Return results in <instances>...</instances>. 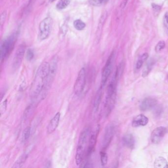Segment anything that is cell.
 <instances>
[{"mask_svg":"<svg viewBox=\"0 0 168 168\" xmlns=\"http://www.w3.org/2000/svg\"><path fill=\"white\" fill-rule=\"evenodd\" d=\"M148 54L147 53H145L141 55L137 59V62L136 63V69L137 70L140 69L143 65V63H145L148 59Z\"/></svg>","mask_w":168,"mask_h":168,"instance_id":"ffe728a7","label":"cell"},{"mask_svg":"<svg viewBox=\"0 0 168 168\" xmlns=\"http://www.w3.org/2000/svg\"><path fill=\"white\" fill-rule=\"evenodd\" d=\"M25 46L23 44L19 46L16 50L12 61V68L14 70H17L20 67L25 54Z\"/></svg>","mask_w":168,"mask_h":168,"instance_id":"8fae6325","label":"cell"},{"mask_svg":"<svg viewBox=\"0 0 168 168\" xmlns=\"http://www.w3.org/2000/svg\"><path fill=\"white\" fill-rule=\"evenodd\" d=\"M6 17H7V13L6 12H3V13H1V25H4L5 20L6 19Z\"/></svg>","mask_w":168,"mask_h":168,"instance_id":"4dcf8cb0","label":"cell"},{"mask_svg":"<svg viewBox=\"0 0 168 168\" xmlns=\"http://www.w3.org/2000/svg\"><path fill=\"white\" fill-rule=\"evenodd\" d=\"M86 82V72L84 68L79 71L73 86V91L76 95L79 96L84 89Z\"/></svg>","mask_w":168,"mask_h":168,"instance_id":"8992f818","label":"cell"},{"mask_svg":"<svg viewBox=\"0 0 168 168\" xmlns=\"http://www.w3.org/2000/svg\"><path fill=\"white\" fill-rule=\"evenodd\" d=\"M168 133V130L163 126L157 127L151 134V140L154 144H158L161 142L164 136Z\"/></svg>","mask_w":168,"mask_h":168,"instance_id":"30bf717a","label":"cell"},{"mask_svg":"<svg viewBox=\"0 0 168 168\" xmlns=\"http://www.w3.org/2000/svg\"><path fill=\"white\" fill-rule=\"evenodd\" d=\"M167 78H168V76H167Z\"/></svg>","mask_w":168,"mask_h":168,"instance_id":"e575fe53","label":"cell"},{"mask_svg":"<svg viewBox=\"0 0 168 168\" xmlns=\"http://www.w3.org/2000/svg\"><path fill=\"white\" fill-rule=\"evenodd\" d=\"M16 37L17 35L16 34H13L7 37L1 42L0 47L1 61L6 59L12 50L15 42L16 41Z\"/></svg>","mask_w":168,"mask_h":168,"instance_id":"277c9868","label":"cell"},{"mask_svg":"<svg viewBox=\"0 0 168 168\" xmlns=\"http://www.w3.org/2000/svg\"><path fill=\"white\" fill-rule=\"evenodd\" d=\"M58 67V59L56 57H54L50 63V70L49 75L47 78V82L44 87V90L40 95L41 99L42 100L46 96L47 93L51 87V85L54 81V78L57 72Z\"/></svg>","mask_w":168,"mask_h":168,"instance_id":"3957f363","label":"cell"},{"mask_svg":"<svg viewBox=\"0 0 168 168\" xmlns=\"http://www.w3.org/2000/svg\"><path fill=\"white\" fill-rule=\"evenodd\" d=\"M34 57V54L33 51L31 49H28L27 50L26 54V58L28 61H30L32 60Z\"/></svg>","mask_w":168,"mask_h":168,"instance_id":"f1b7e54d","label":"cell"},{"mask_svg":"<svg viewBox=\"0 0 168 168\" xmlns=\"http://www.w3.org/2000/svg\"><path fill=\"white\" fill-rule=\"evenodd\" d=\"M148 123V119L143 114H139L133 119L132 125L134 127L146 126Z\"/></svg>","mask_w":168,"mask_h":168,"instance_id":"5bb4252c","label":"cell"},{"mask_svg":"<svg viewBox=\"0 0 168 168\" xmlns=\"http://www.w3.org/2000/svg\"><path fill=\"white\" fill-rule=\"evenodd\" d=\"M115 133V127L113 124L108 125L105 128L103 141L102 148L103 151H105L108 148L113 140Z\"/></svg>","mask_w":168,"mask_h":168,"instance_id":"9c48e42d","label":"cell"},{"mask_svg":"<svg viewBox=\"0 0 168 168\" xmlns=\"http://www.w3.org/2000/svg\"><path fill=\"white\" fill-rule=\"evenodd\" d=\"M71 0H59L56 4V8L59 10L66 9L70 4Z\"/></svg>","mask_w":168,"mask_h":168,"instance_id":"7402d4cb","label":"cell"},{"mask_svg":"<svg viewBox=\"0 0 168 168\" xmlns=\"http://www.w3.org/2000/svg\"><path fill=\"white\" fill-rule=\"evenodd\" d=\"M61 114L60 112L56 113L55 115L53 116L52 119L50 120L47 126V132L48 134H51L53 133L58 126L60 122Z\"/></svg>","mask_w":168,"mask_h":168,"instance_id":"7c38bea8","label":"cell"},{"mask_svg":"<svg viewBox=\"0 0 168 168\" xmlns=\"http://www.w3.org/2000/svg\"><path fill=\"white\" fill-rule=\"evenodd\" d=\"M100 130V125H97L93 130H92V131H91L88 143V146L86 152V155L87 157L90 156L95 149V146L97 142L98 135L99 134Z\"/></svg>","mask_w":168,"mask_h":168,"instance_id":"ba28073f","label":"cell"},{"mask_svg":"<svg viewBox=\"0 0 168 168\" xmlns=\"http://www.w3.org/2000/svg\"><path fill=\"white\" fill-rule=\"evenodd\" d=\"M154 167L155 168H168V161L163 157H158L154 161Z\"/></svg>","mask_w":168,"mask_h":168,"instance_id":"ac0fdd59","label":"cell"},{"mask_svg":"<svg viewBox=\"0 0 168 168\" xmlns=\"http://www.w3.org/2000/svg\"><path fill=\"white\" fill-rule=\"evenodd\" d=\"M102 88L100 87L99 89H98L97 91L95 96L93 104V110L95 113L98 111V108H99L101 102V100L102 98Z\"/></svg>","mask_w":168,"mask_h":168,"instance_id":"2e32d148","label":"cell"},{"mask_svg":"<svg viewBox=\"0 0 168 168\" xmlns=\"http://www.w3.org/2000/svg\"><path fill=\"white\" fill-rule=\"evenodd\" d=\"M55 1V0H49V1L50 2H53V1Z\"/></svg>","mask_w":168,"mask_h":168,"instance_id":"836d02e7","label":"cell"},{"mask_svg":"<svg viewBox=\"0 0 168 168\" xmlns=\"http://www.w3.org/2000/svg\"><path fill=\"white\" fill-rule=\"evenodd\" d=\"M155 61L153 59H151L148 61V63L145 65L142 73V76L143 78H145L149 75L150 72L152 70L154 65L155 64Z\"/></svg>","mask_w":168,"mask_h":168,"instance_id":"d6986e66","label":"cell"},{"mask_svg":"<svg viewBox=\"0 0 168 168\" xmlns=\"http://www.w3.org/2000/svg\"><path fill=\"white\" fill-rule=\"evenodd\" d=\"M122 142L124 146L130 149H133L135 146V140L131 134L125 135L122 138Z\"/></svg>","mask_w":168,"mask_h":168,"instance_id":"9a60e30c","label":"cell"},{"mask_svg":"<svg viewBox=\"0 0 168 168\" xmlns=\"http://www.w3.org/2000/svg\"><path fill=\"white\" fill-rule=\"evenodd\" d=\"M107 12H105L102 13L101 15L100 19L99 20V22L98 24V28L97 30V38L98 39V40H100V37L101 35V33L102 31L103 27L104 25L105 20L107 19Z\"/></svg>","mask_w":168,"mask_h":168,"instance_id":"e0dca14e","label":"cell"},{"mask_svg":"<svg viewBox=\"0 0 168 168\" xmlns=\"http://www.w3.org/2000/svg\"><path fill=\"white\" fill-rule=\"evenodd\" d=\"M113 59H114V53H112L110 56V57H108L105 65L103 69L102 76H101V86H100L102 88H103L107 83L108 79L113 69Z\"/></svg>","mask_w":168,"mask_h":168,"instance_id":"52a82bcc","label":"cell"},{"mask_svg":"<svg viewBox=\"0 0 168 168\" xmlns=\"http://www.w3.org/2000/svg\"><path fill=\"white\" fill-rule=\"evenodd\" d=\"M52 24V19L50 17L45 18L41 21L39 27V40L43 41L48 38L51 33Z\"/></svg>","mask_w":168,"mask_h":168,"instance_id":"5b68a950","label":"cell"},{"mask_svg":"<svg viewBox=\"0 0 168 168\" xmlns=\"http://www.w3.org/2000/svg\"><path fill=\"white\" fill-rule=\"evenodd\" d=\"M31 127H27L24 130L23 135H22V139L24 142L27 141L29 139L30 136L31 135Z\"/></svg>","mask_w":168,"mask_h":168,"instance_id":"484cf974","label":"cell"},{"mask_svg":"<svg viewBox=\"0 0 168 168\" xmlns=\"http://www.w3.org/2000/svg\"><path fill=\"white\" fill-rule=\"evenodd\" d=\"M28 158V155L27 154H23V155L19 157V159L15 163L14 165L12 166L13 168H21L25 163V161H26Z\"/></svg>","mask_w":168,"mask_h":168,"instance_id":"44dd1931","label":"cell"},{"mask_svg":"<svg viewBox=\"0 0 168 168\" xmlns=\"http://www.w3.org/2000/svg\"><path fill=\"white\" fill-rule=\"evenodd\" d=\"M90 133V128L86 127L82 130L80 134L76 148V154L75 156V160L76 165H81L84 160L85 155L86 154V148Z\"/></svg>","mask_w":168,"mask_h":168,"instance_id":"7a4b0ae2","label":"cell"},{"mask_svg":"<svg viewBox=\"0 0 168 168\" xmlns=\"http://www.w3.org/2000/svg\"><path fill=\"white\" fill-rule=\"evenodd\" d=\"M152 6L153 9V10H154L155 12H159L160 10V7L159 6L156 4H152Z\"/></svg>","mask_w":168,"mask_h":168,"instance_id":"1f68e13d","label":"cell"},{"mask_svg":"<svg viewBox=\"0 0 168 168\" xmlns=\"http://www.w3.org/2000/svg\"><path fill=\"white\" fill-rule=\"evenodd\" d=\"M50 63L44 62L41 64L36 73L30 90V96L32 99L38 98L44 90L49 75Z\"/></svg>","mask_w":168,"mask_h":168,"instance_id":"6da1fadb","label":"cell"},{"mask_svg":"<svg viewBox=\"0 0 168 168\" xmlns=\"http://www.w3.org/2000/svg\"><path fill=\"white\" fill-rule=\"evenodd\" d=\"M108 0H88L89 4L94 7H100L105 4Z\"/></svg>","mask_w":168,"mask_h":168,"instance_id":"cb8c5ba5","label":"cell"},{"mask_svg":"<svg viewBox=\"0 0 168 168\" xmlns=\"http://www.w3.org/2000/svg\"><path fill=\"white\" fill-rule=\"evenodd\" d=\"M157 104V101L155 98L148 97L145 98L140 105V110L142 111H148L154 108Z\"/></svg>","mask_w":168,"mask_h":168,"instance_id":"4fadbf2b","label":"cell"},{"mask_svg":"<svg viewBox=\"0 0 168 168\" xmlns=\"http://www.w3.org/2000/svg\"><path fill=\"white\" fill-rule=\"evenodd\" d=\"M163 24L166 32L168 36V12H166L163 18Z\"/></svg>","mask_w":168,"mask_h":168,"instance_id":"83f0119b","label":"cell"},{"mask_svg":"<svg viewBox=\"0 0 168 168\" xmlns=\"http://www.w3.org/2000/svg\"><path fill=\"white\" fill-rule=\"evenodd\" d=\"M7 100L6 99L4 101H3V102L1 103V107H0V111H1V115H2L3 113H5V111L7 110Z\"/></svg>","mask_w":168,"mask_h":168,"instance_id":"f546056e","label":"cell"},{"mask_svg":"<svg viewBox=\"0 0 168 168\" xmlns=\"http://www.w3.org/2000/svg\"><path fill=\"white\" fill-rule=\"evenodd\" d=\"M100 154L101 164L103 166H105L108 163V155L105 151H103V150L100 151Z\"/></svg>","mask_w":168,"mask_h":168,"instance_id":"d4e9b609","label":"cell"},{"mask_svg":"<svg viewBox=\"0 0 168 168\" xmlns=\"http://www.w3.org/2000/svg\"><path fill=\"white\" fill-rule=\"evenodd\" d=\"M73 26L76 30L81 31L84 29L86 24L80 19H76L73 22Z\"/></svg>","mask_w":168,"mask_h":168,"instance_id":"603a6c76","label":"cell"},{"mask_svg":"<svg viewBox=\"0 0 168 168\" xmlns=\"http://www.w3.org/2000/svg\"><path fill=\"white\" fill-rule=\"evenodd\" d=\"M165 42L164 41H161L157 43L155 47V50L156 52H159L165 47Z\"/></svg>","mask_w":168,"mask_h":168,"instance_id":"4316f807","label":"cell"},{"mask_svg":"<svg viewBox=\"0 0 168 168\" xmlns=\"http://www.w3.org/2000/svg\"><path fill=\"white\" fill-rule=\"evenodd\" d=\"M128 1V0H124V1H123V4H122L123 7H125V6H126Z\"/></svg>","mask_w":168,"mask_h":168,"instance_id":"d6a6232c","label":"cell"}]
</instances>
